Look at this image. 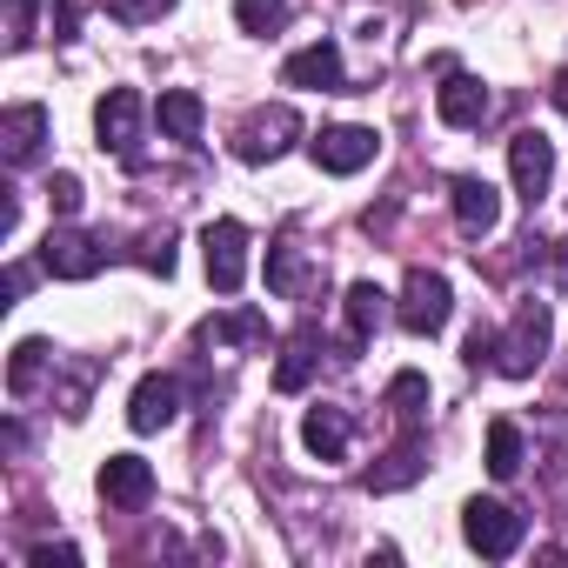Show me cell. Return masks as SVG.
<instances>
[{"instance_id": "1", "label": "cell", "mask_w": 568, "mask_h": 568, "mask_svg": "<svg viewBox=\"0 0 568 568\" xmlns=\"http://www.w3.org/2000/svg\"><path fill=\"white\" fill-rule=\"evenodd\" d=\"M548 342H555V315H548V302H521L515 322H508V335H495V368L515 375V382H528V375L541 368Z\"/></svg>"}, {"instance_id": "2", "label": "cell", "mask_w": 568, "mask_h": 568, "mask_svg": "<svg viewBox=\"0 0 568 568\" xmlns=\"http://www.w3.org/2000/svg\"><path fill=\"white\" fill-rule=\"evenodd\" d=\"M462 535H468V548H475V555H488V561H508V555L521 548L528 521H521L508 501H495V495H475V501L462 508Z\"/></svg>"}, {"instance_id": "3", "label": "cell", "mask_w": 568, "mask_h": 568, "mask_svg": "<svg viewBox=\"0 0 568 568\" xmlns=\"http://www.w3.org/2000/svg\"><path fill=\"white\" fill-rule=\"evenodd\" d=\"M448 315H455V288H448V274H428V267H415L408 274V288H402V302H395V322L408 328V335H442L448 328Z\"/></svg>"}, {"instance_id": "4", "label": "cell", "mask_w": 568, "mask_h": 568, "mask_svg": "<svg viewBox=\"0 0 568 568\" xmlns=\"http://www.w3.org/2000/svg\"><path fill=\"white\" fill-rule=\"evenodd\" d=\"M41 267L54 281H94L108 267V234H81V227H48L41 241Z\"/></svg>"}, {"instance_id": "5", "label": "cell", "mask_w": 568, "mask_h": 568, "mask_svg": "<svg viewBox=\"0 0 568 568\" xmlns=\"http://www.w3.org/2000/svg\"><path fill=\"white\" fill-rule=\"evenodd\" d=\"M295 134H302L295 108H254V114L241 121V134H234V154H241L247 168H261V161H281V154H288Z\"/></svg>"}, {"instance_id": "6", "label": "cell", "mask_w": 568, "mask_h": 568, "mask_svg": "<svg viewBox=\"0 0 568 568\" xmlns=\"http://www.w3.org/2000/svg\"><path fill=\"white\" fill-rule=\"evenodd\" d=\"M201 254H207L214 295H234L241 281H247V227L241 221H207L201 227Z\"/></svg>"}, {"instance_id": "7", "label": "cell", "mask_w": 568, "mask_h": 568, "mask_svg": "<svg viewBox=\"0 0 568 568\" xmlns=\"http://www.w3.org/2000/svg\"><path fill=\"white\" fill-rule=\"evenodd\" d=\"M141 121H148V101H141L134 88H108V101L94 108V134H101V148L121 154V161H134V148H141Z\"/></svg>"}, {"instance_id": "8", "label": "cell", "mask_w": 568, "mask_h": 568, "mask_svg": "<svg viewBox=\"0 0 568 568\" xmlns=\"http://www.w3.org/2000/svg\"><path fill=\"white\" fill-rule=\"evenodd\" d=\"M508 174H515V194L535 207V201L555 187V141H548L541 128H521V134L508 141Z\"/></svg>"}, {"instance_id": "9", "label": "cell", "mask_w": 568, "mask_h": 568, "mask_svg": "<svg viewBox=\"0 0 568 568\" xmlns=\"http://www.w3.org/2000/svg\"><path fill=\"white\" fill-rule=\"evenodd\" d=\"M308 154H315L322 174H362V168L382 154V134H375V128H322V134L308 141Z\"/></svg>"}, {"instance_id": "10", "label": "cell", "mask_w": 568, "mask_h": 568, "mask_svg": "<svg viewBox=\"0 0 568 568\" xmlns=\"http://www.w3.org/2000/svg\"><path fill=\"white\" fill-rule=\"evenodd\" d=\"M174 415H181V382L174 375H141V388L128 395V428L161 435V428H174Z\"/></svg>"}, {"instance_id": "11", "label": "cell", "mask_w": 568, "mask_h": 568, "mask_svg": "<svg viewBox=\"0 0 568 568\" xmlns=\"http://www.w3.org/2000/svg\"><path fill=\"white\" fill-rule=\"evenodd\" d=\"M267 288H274L281 302H302V295H322V288H328V274L308 267V254H302L295 241H274V247H267Z\"/></svg>"}, {"instance_id": "12", "label": "cell", "mask_w": 568, "mask_h": 568, "mask_svg": "<svg viewBox=\"0 0 568 568\" xmlns=\"http://www.w3.org/2000/svg\"><path fill=\"white\" fill-rule=\"evenodd\" d=\"M101 501L108 508H148L154 501V468L141 455H108L101 462Z\"/></svg>"}, {"instance_id": "13", "label": "cell", "mask_w": 568, "mask_h": 568, "mask_svg": "<svg viewBox=\"0 0 568 568\" xmlns=\"http://www.w3.org/2000/svg\"><path fill=\"white\" fill-rule=\"evenodd\" d=\"M281 81H288V88H322V94H342V88H348L342 48H335V41H315V48L288 54V68H281Z\"/></svg>"}, {"instance_id": "14", "label": "cell", "mask_w": 568, "mask_h": 568, "mask_svg": "<svg viewBox=\"0 0 568 568\" xmlns=\"http://www.w3.org/2000/svg\"><path fill=\"white\" fill-rule=\"evenodd\" d=\"M41 141H48V108L21 101V108L0 114V154H8V168H28L41 154Z\"/></svg>"}, {"instance_id": "15", "label": "cell", "mask_w": 568, "mask_h": 568, "mask_svg": "<svg viewBox=\"0 0 568 568\" xmlns=\"http://www.w3.org/2000/svg\"><path fill=\"white\" fill-rule=\"evenodd\" d=\"M448 194H455V221H462V234H475V241H481V234H495V227H501V194H495L481 174H455V187H448Z\"/></svg>"}, {"instance_id": "16", "label": "cell", "mask_w": 568, "mask_h": 568, "mask_svg": "<svg viewBox=\"0 0 568 568\" xmlns=\"http://www.w3.org/2000/svg\"><path fill=\"white\" fill-rule=\"evenodd\" d=\"M435 114H442L448 128H481V121H488V88H481L475 74H455V68H448V81L435 88Z\"/></svg>"}, {"instance_id": "17", "label": "cell", "mask_w": 568, "mask_h": 568, "mask_svg": "<svg viewBox=\"0 0 568 568\" xmlns=\"http://www.w3.org/2000/svg\"><path fill=\"white\" fill-rule=\"evenodd\" d=\"M342 315H348V342H368V335H382L395 322V302L375 288V281H355L348 302H342Z\"/></svg>"}, {"instance_id": "18", "label": "cell", "mask_w": 568, "mask_h": 568, "mask_svg": "<svg viewBox=\"0 0 568 568\" xmlns=\"http://www.w3.org/2000/svg\"><path fill=\"white\" fill-rule=\"evenodd\" d=\"M154 121H161V134H168V141H201L207 108H201V94H194V88H168V94L154 101Z\"/></svg>"}, {"instance_id": "19", "label": "cell", "mask_w": 568, "mask_h": 568, "mask_svg": "<svg viewBox=\"0 0 568 568\" xmlns=\"http://www.w3.org/2000/svg\"><path fill=\"white\" fill-rule=\"evenodd\" d=\"M348 435H355V428H348L342 408H308V415H302V442H308L315 462H342V455H348Z\"/></svg>"}, {"instance_id": "20", "label": "cell", "mask_w": 568, "mask_h": 568, "mask_svg": "<svg viewBox=\"0 0 568 568\" xmlns=\"http://www.w3.org/2000/svg\"><path fill=\"white\" fill-rule=\"evenodd\" d=\"M322 355H328V348H322V335H315V328H302V335L288 342V355H281V368H274V388H281V395L308 388V375L322 368Z\"/></svg>"}, {"instance_id": "21", "label": "cell", "mask_w": 568, "mask_h": 568, "mask_svg": "<svg viewBox=\"0 0 568 568\" xmlns=\"http://www.w3.org/2000/svg\"><path fill=\"white\" fill-rule=\"evenodd\" d=\"M422 468H428V462H422V442H415V428H408V442H402V448H388V455H382V468H368V488H375V495H395V488L422 481Z\"/></svg>"}, {"instance_id": "22", "label": "cell", "mask_w": 568, "mask_h": 568, "mask_svg": "<svg viewBox=\"0 0 568 568\" xmlns=\"http://www.w3.org/2000/svg\"><path fill=\"white\" fill-rule=\"evenodd\" d=\"M221 342H267V315H254V308L214 315V322L201 328V348H221Z\"/></svg>"}, {"instance_id": "23", "label": "cell", "mask_w": 568, "mask_h": 568, "mask_svg": "<svg viewBox=\"0 0 568 568\" xmlns=\"http://www.w3.org/2000/svg\"><path fill=\"white\" fill-rule=\"evenodd\" d=\"M388 408H395V422H402V428H415V422L428 415V375L402 368V375L388 382Z\"/></svg>"}, {"instance_id": "24", "label": "cell", "mask_w": 568, "mask_h": 568, "mask_svg": "<svg viewBox=\"0 0 568 568\" xmlns=\"http://www.w3.org/2000/svg\"><path fill=\"white\" fill-rule=\"evenodd\" d=\"M488 475L495 481H515L521 475V428L515 422H495L488 428Z\"/></svg>"}, {"instance_id": "25", "label": "cell", "mask_w": 568, "mask_h": 568, "mask_svg": "<svg viewBox=\"0 0 568 568\" xmlns=\"http://www.w3.org/2000/svg\"><path fill=\"white\" fill-rule=\"evenodd\" d=\"M48 362H54V355H48V342H21V348H14V362H8V395H34V382L48 375Z\"/></svg>"}, {"instance_id": "26", "label": "cell", "mask_w": 568, "mask_h": 568, "mask_svg": "<svg viewBox=\"0 0 568 568\" xmlns=\"http://www.w3.org/2000/svg\"><path fill=\"white\" fill-rule=\"evenodd\" d=\"M234 21H241V34H274L288 21V0H234Z\"/></svg>"}, {"instance_id": "27", "label": "cell", "mask_w": 568, "mask_h": 568, "mask_svg": "<svg viewBox=\"0 0 568 568\" xmlns=\"http://www.w3.org/2000/svg\"><path fill=\"white\" fill-rule=\"evenodd\" d=\"M174 8V0H108V14L121 21V28H148V21H161Z\"/></svg>"}, {"instance_id": "28", "label": "cell", "mask_w": 568, "mask_h": 568, "mask_svg": "<svg viewBox=\"0 0 568 568\" xmlns=\"http://www.w3.org/2000/svg\"><path fill=\"white\" fill-rule=\"evenodd\" d=\"M134 261H141V267H154V274L168 281V274H174V234H168V227H161V234H148Z\"/></svg>"}, {"instance_id": "29", "label": "cell", "mask_w": 568, "mask_h": 568, "mask_svg": "<svg viewBox=\"0 0 568 568\" xmlns=\"http://www.w3.org/2000/svg\"><path fill=\"white\" fill-rule=\"evenodd\" d=\"M48 201H54L61 221H74V214H81V181H74V174H54V181H48Z\"/></svg>"}, {"instance_id": "30", "label": "cell", "mask_w": 568, "mask_h": 568, "mask_svg": "<svg viewBox=\"0 0 568 568\" xmlns=\"http://www.w3.org/2000/svg\"><path fill=\"white\" fill-rule=\"evenodd\" d=\"M28 561H34V568H54V561H61V568H74V561H81V548H74V541H34V548H28Z\"/></svg>"}, {"instance_id": "31", "label": "cell", "mask_w": 568, "mask_h": 568, "mask_svg": "<svg viewBox=\"0 0 568 568\" xmlns=\"http://www.w3.org/2000/svg\"><path fill=\"white\" fill-rule=\"evenodd\" d=\"M8 8H14V21H8V48H28V41H34V8H41V0H8Z\"/></svg>"}, {"instance_id": "32", "label": "cell", "mask_w": 568, "mask_h": 568, "mask_svg": "<svg viewBox=\"0 0 568 568\" xmlns=\"http://www.w3.org/2000/svg\"><path fill=\"white\" fill-rule=\"evenodd\" d=\"M81 14H88V0H54V41H74Z\"/></svg>"}, {"instance_id": "33", "label": "cell", "mask_w": 568, "mask_h": 568, "mask_svg": "<svg viewBox=\"0 0 568 568\" xmlns=\"http://www.w3.org/2000/svg\"><path fill=\"white\" fill-rule=\"evenodd\" d=\"M481 362H495V328H475L468 335V368H481Z\"/></svg>"}, {"instance_id": "34", "label": "cell", "mask_w": 568, "mask_h": 568, "mask_svg": "<svg viewBox=\"0 0 568 568\" xmlns=\"http://www.w3.org/2000/svg\"><path fill=\"white\" fill-rule=\"evenodd\" d=\"M28 281H34V267H21V261H14V267H8V302H21V295H28Z\"/></svg>"}, {"instance_id": "35", "label": "cell", "mask_w": 568, "mask_h": 568, "mask_svg": "<svg viewBox=\"0 0 568 568\" xmlns=\"http://www.w3.org/2000/svg\"><path fill=\"white\" fill-rule=\"evenodd\" d=\"M548 254H555V288H568V241H555Z\"/></svg>"}, {"instance_id": "36", "label": "cell", "mask_w": 568, "mask_h": 568, "mask_svg": "<svg viewBox=\"0 0 568 568\" xmlns=\"http://www.w3.org/2000/svg\"><path fill=\"white\" fill-rule=\"evenodd\" d=\"M548 94H555V108L568 114V74H555V88H548Z\"/></svg>"}]
</instances>
